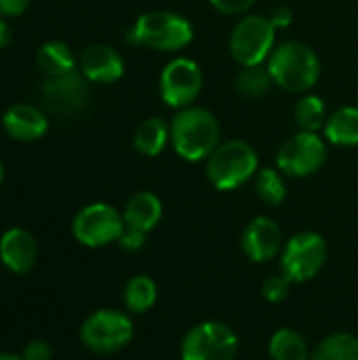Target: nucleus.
Masks as SVG:
<instances>
[{
    "label": "nucleus",
    "instance_id": "obj_23",
    "mask_svg": "<svg viewBox=\"0 0 358 360\" xmlns=\"http://www.w3.org/2000/svg\"><path fill=\"white\" fill-rule=\"evenodd\" d=\"M310 360H358V338L352 333H331L314 348Z\"/></svg>",
    "mask_w": 358,
    "mask_h": 360
},
{
    "label": "nucleus",
    "instance_id": "obj_10",
    "mask_svg": "<svg viewBox=\"0 0 358 360\" xmlns=\"http://www.w3.org/2000/svg\"><path fill=\"white\" fill-rule=\"evenodd\" d=\"M327 160V146L319 133L300 131L298 135L289 137L279 154L276 167L283 175L302 179L314 175Z\"/></svg>",
    "mask_w": 358,
    "mask_h": 360
},
{
    "label": "nucleus",
    "instance_id": "obj_7",
    "mask_svg": "<svg viewBox=\"0 0 358 360\" xmlns=\"http://www.w3.org/2000/svg\"><path fill=\"white\" fill-rule=\"evenodd\" d=\"M133 321L120 310H97L80 329L82 344L97 354H114L129 346L133 340Z\"/></svg>",
    "mask_w": 358,
    "mask_h": 360
},
{
    "label": "nucleus",
    "instance_id": "obj_35",
    "mask_svg": "<svg viewBox=\"0 0 358 360\" xmlns=\"http://www.w3.org/2000/svg\"><path fill=\"white\" fill-rule=\"evenodd\" d=\"M0 184H2V165H0Z\"/></svg>",
    "mask_w": 358,
    "mask_h": 360
},
{
    "label": "nucleus",
    "instance_id": "obj_6",
    "mask_svg": "<svg viewBox=\"0 0 358 360\" xmlns=\"http://www.w3.org/2000/svg\"><path fill=\"white\" fill-rule=\"evenodd\" d=\"M274 34L270 17L247 15L243 17L230 36V53L241 65H264L274 51Z\"/></svg>",
    "mask_w": 358,
    "mask_h": 360
},
{
    "label": "nucleus",
    "instance_id": "obj_16",
    "mask_svg": "<svg viewBox=\"0 0 358 360\" xmlns=\"http://www.w3.org/2000/svg\"><path fill=\"white\" fill-rule=\"evenodd\" d=\"M2 127L13 139L34 141V139H40L46 133L49 120H46V116H44V112L40 108L30 105V103H17V105H11L4 112Z\"/></svg>",
    "mask_w": 358,
    "mask_h": 360
},
{
    "label": "nucleus",
    "instance_id": "obj_27",
    "mask_svg": "<svg viewBox=\"0 0 358 360\" xmlns=\"http://www.w3.org/2000/svg\"><path fill=\"white\" fill-rule=\"evenodd\" d=\"M291 281L285 276V274H279V276H270L264 287H262V293H264V300L268 304H281L289 297L291 293Z\"/></svg>",
    "mask_w": 358,
    "mask_h": 360
},
{
    "label": "nucleus",
    "instance_id": "obj_30",
    "mask_svg": "<svg viewBox=\"0 0 358 360\" xmlns=\"http://www.w3.org/2000/svg\"><path fill=\"white\" fill-rule=\"evenodd\" d=\"M23 360H51L53 352H51V346L46 342H40V340H34L30 342L25 348H23Z\"/></svg>",
    "mask_w": 358,
    "mask_h": 360
},
{
    "label": "nucleus",
    "instance_id": "obj_8",
    "mask_svg": "<svg viewBox=\"0 0 358 360\" xmlns=\"http://www.w3.org/2000/svg\"><path fill=\"white\" fill-rule=\"evenodd\" d=\"M236 352L238 335L217 321H205L192 327L179 348L181 360H234Z\"/></svg>",
    "mask_w": 358,
    "mask_h": 360
},
{
    "label": "nucleus",
    "instance_id": "obj_32",
    "mask_svg": "<svg viewBox=\"0 0 358 360\" xmlns=\"http://www.w3.org/2000/svg\"><path fill=\"white\" fill-rule=\"evenodd\" d=\"M270 21L274 27H289L291 21H293V13L289 6H276L270 15Z\"/></svg>",
    "mask_w": 358,
    "mask_h": 360
},
{
    "label": "nucleus",
    "instance_id": "obj_14",
    "mask_svg": "<svg viewBox=\"0 0 358 360\" xmlns=\"http://www.w3.org/2000/svg\"><path fill=\"white\" fill-rule=\"evenodd\" d=\"M80 70L82 76L91 82L112 84L122 78L124 61L116 49L108 44H91L80 55Z\"/></svg>",
    "mask_w": 358,
    "mask_h": 360
},
{
    "label": "nucleus",
    "instance_id": "obj_22",
    "mask_svg": "<svg viewBox=\"0 0 358 360\" xmlns=\"http://www.w3.org/2000/svg\"><path fill=\"white\" fill-rule=\"evenodd\" d=\"M156 297H158L156 283L150 276H146V274L133 276L127 283V287H124V308L131 314L148 312L156 304Z\"/></svg>",
    "mask_w": 358,
    "mask_h": 360
},
{
    "label": "nucleus",
    "instance_id": "obj_29",
    "mask_svg": "<svg viewBox=\"0 0 358 360\" xmlns=\"http://www.w3.org/2000/svg\"><path fill=\"white\" fill-rule=\"evenodd\" d=\"M209 2L222 15H241L255 4V0H209Z\"/></svg>",
    "mask_w": 358,
    "mask_h": 360
},
{
    "label": "nucleus",
    "instance_id": "obj_5",
    "mask_svg": "<svg viewBox=\"0 0 358 360\" xmlns=\"http://www.w3.org/2000/svg\"><path fill=\"white\" fill-rule=\"evenodd\" d=\"M327 262V240L312 230L298 232L287 240L281 255V272L291 283L312 281Z\"/></svg>",
    "mask_w": 358,
    "mask_h": 360
},
{
    "label": "nucleus",
    "instance_id": "obj_33",
    "mask_svg": "<svg viewBox=\"0 0 358 360\" xmlns=\"http://www.w3.org/2000/svg\"><path fill=\"white\" fill-rule=\"evenodd\" d=\"M11 38H13V34H11V25H8L4 19H0V49L8 46Z\"/></svg>",
    "mask_w": 358,
    "mask_h": 360
},
{
    "label": "nucleus",
    "instance_id": "obj_24",
    "mask_svg": "<svg viewBox=\"0 0 358 360\" xmlns=\"http://www.w3.org/2000/svg\"><path fill=\"white\" fill-rule=\"evenodd\" d=\"M272 76L268 68L264 65H243V70L234 78V89L238 95L247 99H260L264 97L272 86Z\"/></svg>",
    "mask_w": 358,
    "mask_h": 360
},
{
    "label": "nucleus",
    "instance_id": "obj_12",
    "mask_svg": "<svg viewBox=\"0 0 358 360\" xmlns=\"http://www.w3.org/2000/svg\"><path fill=\"white\" fill-rule=\"evenodd\" d=\"M38 99L49 114L63 116V118L76 116L89 103V86H87L82 74L70 72L63 76L49 78L40 86Z\"/></svg>",
    "mask_w": 358,
    "mask_h": 360
},
{
    "label": "nucleus",
    "instance_id": "obj_19",
    "mask_svg": "<svg viewBox=\"0 0 358 360\" xmlns=\"http://www.w3.org/2000/svg\"><path fill=\"white\" fill-rule=\"evenodd\" d=\"M325 139L333 146H358V108L346 105L333 112L325 122Z\"/></svg>",
    "mask_w": 358,
    "mask_h": 360
},
{
    "label": "nucleus",
    "instance_id": "obj_1",
    "mask_svg": "<svg viewBox=\"0 0 358 360\" xmlns=\"http://www.w3.org/2000/svg\"><path fill=\"white\" fill-rule=\"evenodd\" d=\"M219 122L205 108H184L171 120V143L179 158L198 162L209 158L219 146Z\"/></svg>",
    "mask_w": 358,
    "mask_h": 360
},
{
    "label": "nucleus",
    "instance_id": "obj_31",
    "mask_svg": "<svg viewBox=\"0 0 358 360\" xmlns=\"http://www.w3.org/2000/svg\"><path fill=\"white\" fill-rule=\"evenodd\" d=\"M30 6V0H0V17H17Z\"/></svg>",
    "mask_w": 358,
    "mask_h": 360
},
{
    "label": "nucleus",
    "instance_id": "obj_2",
    "mask_svg": "<svg viewBox=\"0 0 358 360\" xmlns=\"http://www.w3.org/2000/svg\"><path fill=\"white\" fill-rule=\"evenodd\" d=\"M266 68L276 86L289 93L310 91L321 76V61L312 46L291 40L272 51Z\"/></svg>",
    "mask_w": 358,
    "mask_h": 360
},
{
    "label": "nucleus",
    "instance_id": "obj_15",
    "mask_svg": "<svg viewBox=\"0 0 358 360\" xmlns=\"http://www.w3.org/2000/svg\"><path fill=\"white\" fill-rule=\"evenodd\" d=\"M38 247L34 236L23 228H11L0 238V262L15 274H25L34 268Z\"/></svg>",
    "mask_w": 358,
    "mask_h": 360
},
{
    "label": "nucleus",
    "instance_id": "obj_18",
    "mask_svg": "<svg viewBox=\"0 0 358 360\" xmlns=\"http://www.w3.org/2000/svg\"><path fill=\"white\" fill-rule=\"evenodd\" d=\"M171 139V124L165 118H146L135 135H133V146L139 154L143 156H158Z\"/></svg>",
    "mask_w": 358,
    "mask_h": 360
},
{
    "label": "nucleus",
    "instance_id": "obj_13",
    "mask_svg": "<svg viewBox=\"0 0 358 360\" xmlns=\"http://www.w3.org/2000/svg\"><path fill=\"white\" fill-rule=\"evenodd\" d=\"M241 247L243 253L255 262V264H264L268 259H272L281 247H283V232L279 228V224L270 217H255L247 224L243 238H241Z\"/></svg>",
    "mask_w": 358,
    "mask_h": 360
},
{
    "label": "nucleus",
    "instance_id": "obj_3",
    "mask_svg": "<svg viewBox=\"0 0 358 360\" xmlns=\"http://www.w3.org/2000/svg\"><path fill=\"white\" fill-rule=\"evenodd\" d=\"M192 38H194L192 23L184 15L171 11L143 13L127 34V40L131 44L148 46L162 53L184 49L192 42Z\"/></svg>",
    "mask_w": 358,
    "mask_h": 360
},
{
    "label": "nucleus",
    "instance_id": "obj_26",
    "mask_svg": "<svg viewBox=\"0 0 358 360\" xmlns=\"http://www.w3.org/2000/svg\"><path fill=\"white\" fill-rule=\"evenodd\" d=\"M255 190H257V196L270 207H276L287 198L285 179L281 171L276 169H262L255 177Z\"/></svg>",
    "mask_w": 358,
    "mask_h": 360
},
{
    "label": "nucleus",
    "instance_id": "obj_9",
    "mask_svg": "<svg viewBox=\"0 0 358 360\" xmlns=\"http://www.w3.org/2000/svg\"><path fill=\"white\" fill-rule=\"evenodd\" d=\"M124 228L127 226L122 215L112 205L106 202H93L82 207L72 221L74 238L91 249L116 243L124 232Z\"/></svg>",
    "mask_w": 358,
    "mask_h": 360
},
{
    "label": "nucleus",
    "instance_id": "obj_20",
    "mask_svg": "<svg viewBox=\"0 0 358 360\" xmlns=\"http://www.w3.org/2000/svg\"><path fill=\"white\" fill-rule=\"evenodd\" d=\"M36 61H38V68L49 78L70 74V72H74V65H76V59H74L72 49L65 42H61V40H49V42H44L38 49Z\"/></svg>",
    "mask_w": 358,
    "mask_h": 360
},
{
    "label": "nucleus",
    "instance_id": "obj_21",
    "mask_svg": "<svg viewBox=\"0 0 358 360\" xmlns=\"http://www.w3.org/2000/svg\"><path fill=\"white\" fill-rule=\"evenodd\" d=\"M268 354L272 360H310L308 342L295 329L283 327L268 342Z\"/></svg>",
    "mask_w": 358,
    "mask_h": 360
},
{
    "label": "nucleus",
    "instance_id": "obj_4",
    "mask_svg": "<svg viewBox=\"0 0 358 360\" xmlns=\"http://www.w3.org/2000/svg\"><path fill=\"white\" fill-rule=\"evenodd\" d=\"M257 152L247 141H226L207 158V177L215 190L230 192L245 186L257 173Z\"/></svg>",
    "mask_w": 358,
    "mask_h": 360
},
{
    "label": "nucleus",
    "instance_id": "obj_34",
    "mask_svg": "<svg viewBox=\"0 0 358 360\" xmlns=\"http://www.w3.org/2000/svg\"><path fill=\"white\" fill-rule=\"evenodd\" d=\"M0 360H23V356H17V354H8V352H0Z\"/></svg>",
    "mask_w": 358,
    "mask_h": 360
},
{
    "label": "nucleus",
    "instance_id": "obj_28",
    "mask_svg": "<svg viewBox=\"0 0 358 360\" xmlns=\"http://www.w3.org/2000/svg\"><path fill=\"white\" fill-rule=\"evenodd\" d=\"M146 236L148 232H141V230H133V228H124V232L120 234V238L116 240L118 247L127 253H137L143 249L146 245Z\"/></svg>",
    "mask_w": 358,
    "mask_h": 360
},
{
    "label": "nucleus",
    "instance_id": "obj_11",
    "mask_svg": "<svg viewBox=\"0 0 358 360\" xmlns=\"http://www.w3.org/2000/svg\"><path fill=\"white\" fill-rule=\"evenodd\" d=\"M203 91V70L194 59L177 57L160 74V97L169 108H190Z\"/></svg>",
    "mask_w": 358,
    "mask_h": 360
},
{
    "label": "nucleus",
    "instance_id": "obj_25",
    "mask_svg": "<svg viewBox=\"0 0 358 360\" xmlns=\"http://www.w3.org/2000/svg\"><path fill=\"white\" fill-rule=\"evenodd\" d=\"M293 116H295L298 127L308 133H319L321 129H325V122H327L325 103L317 95L302 97L293 108Z\"/></svg>",
    "mask_w": 358,
    "mask_h": 360
},
{
    "label": "nucleus",
    "instance_id": "obj_17",
    "mask_svg": "<svg viewBox=\"0 0 358 360\" xmlns=\"http://www.w3.org/2000/svg\"><path fill=\"white\" fill-rule=\"evenodd\" d=\"M122 219H124L127 228L150 232L162 219V202L154 192H148V190L137 192L127 200L124 211H122Z\"/></svg>",
    "mask_w": 358,
    "mask_h": 360
}]
</instances>
